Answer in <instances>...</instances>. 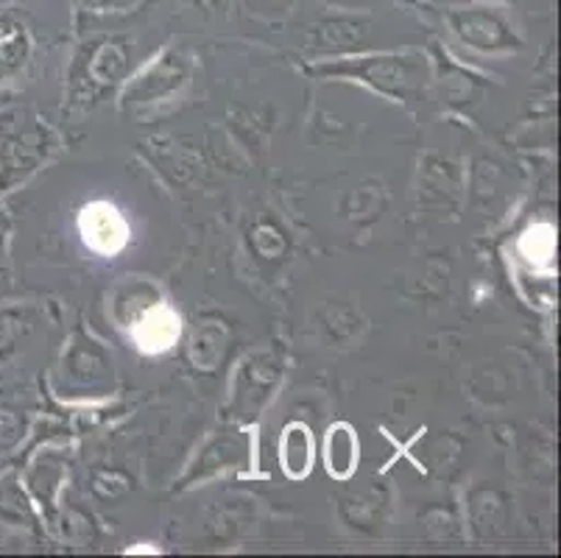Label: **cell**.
Segmentation results:
<instances>
[{"mask_svg":"<svg viewBox=\"0 0 561 558\" xmlns=\"http://www.w3.org/2000/svg\"><path fill=\"white\" fill-rule=\"evenodd\" d=\"M79 232L87 249H93L101 258H115L129 243V224L110 202L87 204L79 215Z\"/></svg>","mask_w":561,"mask_h":558,"instance_id":"1","label":"cell"},{"mask_svg":"<svg viewBox=\"0 0 561 558\" xmlns=\"http://www.w3.org/2000/svg\"><path fill=\"white\" fill-rule=\"evenodd\" d=\"M180 316L173 314L168 305H157L137 321L135 330H131V338L140 346V352H146V355H160V352H168L180 341Z\"/></svg>","mask_w":561,"mask_h":558,"instance_id":"2","label":"cell"},{"mask_svg":"<svg viewBox=\"0 0 561 558\" xmlns=\"http://www.w3.org/2000/svg\"><path fill=\"white\" fill-rule=\"evenodd\" d=\"M279 464L288 478H308V472L313 469V439L305 424L297 422L285 428L283 442H279Z\"/></svg>","mask_w":561,"mask_h":558,"instance_id":"3","label":"cell"},{"mask_svg":"<svg viewBox=\"0 0 561 558\" xmlns=\"http://www.w3.org/2000/svg\"><path fill=\"white\" fill-rule=\"evenodd\" d=\"M324 455H328V472L333 478H350L358 469V436H355V430L350 424H335V428H330Z\"/></svg>","mask_w":561,"mask_h":558,"instance_id":"4","label":"cell"}]
</instances>
